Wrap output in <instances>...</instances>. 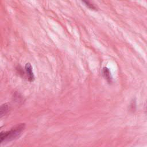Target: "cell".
<instances>
[{
  "label": "cell",
  "instance_id": "obj_1",
  "mask_svg": "<svg viewBox=\"0 0 147 147\" xmlns=\"http://www.w3.org/2000/svg\"><path fill=\"white\" fill-rule=\"evenodd\" d=\"M25 123H21L19 125L12 128L7 131H3L1 133V142L3 141H11L18 137L24 130Z\"/></svg>",
  "mask_w": 147,
  "mask_h": 147
},
{
  "label": "cell",
  "instance_id": "obj_2",
  "mask_svg": "<svg viewBox=\"0 0 147 147\" xmlns=\"http://www.w3.org/2000/svg\"><path fill=\"white\" fill-rule=\"evenodd\" d=\"M25 70L28 75V80L29 82H33L34 79V76L33 72L32 67L29 63H28L25 65Z\"/></svg>",
  "mask_w": 147,
  "mask_h": 147
},
{
  "label": "cell",
  "instance_id": "obj_3",
  "mask_svg": "<svg viewBox=\"0 0 147 147\" xmlns=\"http://www.w3.org/2000/svg\"><path fill=\"white\" fill-rule=\"evenodd\" d=\"M102 72L105 78L107 80V81L109 83H110L111 82V77L110 70L107 67H104L103 69Z\"/></svg>",
  "mask_w": 147,
  "mask_h": 147
},
{
  "label": "cell",
  "instance_id": "obj_4",
  "mask_svg": "<svg viewBox=\"0 0 147 147\" xmlns=\"http://www.w3.org/2000/svg\"><path fill=\"white\" fill-rule=\"evenodd\" d=\"M9 111V107L7 104H3L1 107V115L2 117L3 115H5Z\"/></svg>",
  "mask_w": 147,
  "mask_h": 147
},
{
  "label": "cell",
  "instance_id": "obj_5",
  "mask_svg": "<svg viewBox=\"0 0 147 147\" xmlns=\"http://www.w3.org/2000/svg\"><path fill=\"white\" fill-rule=\"evenodd\" d=\"M82 1L85 3V5L88 7H89L91 9H96V7L94 6V5L91 3L88 0H82Z\"/></svg>",
  "mask_w": 147,
  "mask_h": 147
},
{
  "label": "cell",
  "instance_id": "obj_6",
  "mask_svg": "<svg viewBox=\"0 0 147 147\" xmlns=\"http://www.w3.org/2000/svg\"><path fill=\"white\" fill-rule=\"evenodd\" d=\"M146 111H147V105H146Z\"/></svg>",
  "mask_w": 147,
  "mask_h": 147
}]
</instances>
